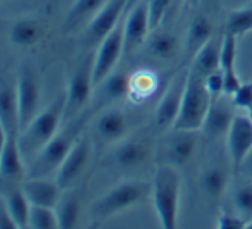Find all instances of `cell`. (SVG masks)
<instances>
[{
    "mask_svg": "<svg viewBox=\"0 0 252 229\" xmlns=\"http://www.w3.org/2000/svg\"><path fill=\"white\" fill-rule=\"evenodd\" d=\"M149 155V146L142 140H128L123 142L114 152V162L119 167L130 169V167L142 166Z\"/></svg>",
    "mask_w": 252,
    "mask_h": 229,
    "instance_id": "22",
    "label": "cell"
},
{
    "mask_svg": "<svg viewBox=\"0 0 252 229\" xmlns=\"http://www.w3.org/2000/svg\"><path fill=\"white\" fill-rule=\"evenodd\" d=\"M88 159H90V142L87 138H83V136H80L76 140V143H74V146L71 148V152L67 153L63 166L56 172V181L63 190H67V188H71L76 183V179L81 176V172L87 167Z\"/></svg>",
    "mask_w": 252,
    "mask_h": 229,
    "instance_id": "13",
    "label": "cell"
},
{
    "mask_svg": "<svg viewBox=\"0 0 252 229\" xmlns=\"http://www.w3.org/2000/svg\"><path fill=\"white\" fill-rule=\"evenodd\" d=\"M211 107V95L206 86V78L189 67L185 83V93L180 114L175 121V129L187 131H199L202 129L206 115Z\"/></svg>",
    "mask_w": 252,
    "mask_h": 229,
    "instance_id": "4",
    "label": "cell"
},
{
    "mask_svg": "<svg viewBox=\"0 0 252 229\" xmlns=\"http://www.w3.org/2000/svg\"><path fill=\"white\" fill-rule=\"evenodd\" d=\"M251 5H252V2H251Z\"/></svg>",
    "mask_w": 252,
    "mask_h": 229,
    "instance_id": "45",
    "label": "cell"
},
{
    "mask_svg": "<svg viewBox=\"0 0 252 229\" xmlns=\"http://www.w3.org/2000/svg\"><path fill=\"white\" fill-rule=\"evenodd\" d=\"M233 205H235V210H237L245 221H251L252 219V183L251 181L240 183L233 190Z\"/></svg>",
    "mask_w": 252,
    "mask_h": 229,
    "instance_id": "32",
    "label": "cell"
},
{
    "mask_svg": "<svg viewBox=\"0 0 252 229\" xmlns=\"http://www.w3.org/2000/svg\"><path fill=\"white\" fill-rule=\"evenodd\" d=\"M30 228L33 229H59L56 208L32 205L30 208Z\"/></svg>",
    "mask_w": 252,
    "mask_h": 229,
    "instance_id": "31",
    "label": "cell"
},
{
    "mask_svg": "<svg viewBox=\"0 0 252 229\" xmlns=\"http://www.w3.org/2000/svg\"><path fill=\"white\" fill-rule=\"evenodd\" d=\"M149 31H151V23H149L147 0H140V2L131 5V7L128 9V12H126L123 54H125V56L133 54L135 50L145 42Z\"/></svg>",
    "mask_w": 252,
    "mask_h": 229,
    "instance_id": "11",
    "label": "cell"
},
{
    "mask_svg": "<svg viewBox=\"0 0 252 229\" xmlns=\"http://www.w3.org/2000/svg\"><path fill=\"white\" fill-rule=\"evenodd\" d=\"M94 56H87L74 73L69 78L66 91V109H64V121H71L81 109L87 105L88 98L92 95V86L95 85L94 81Z\"/></svg>",
    "mask_w": 252,
    "mask_h": 229,
    "instance_id": "6",
    "label": "cell"
},
{
    "mask_svg": "<svg viewBox=\"0 0 252 229\" xmlns=\"http://www.w3.org/2000/svg\"><path fill=\"white\" fill-rule=\"evenodd\" d=\"M154 85H156V78L151 73H142L137 76V80H131V90L130 95L133 91H137L140 97L145 98V95H149L151 91H154Z\"/></svg>",
    "mask_w": 252,
    "mask_h": 229,
    "instance_id": "36",
    "label": "cell"
},
{
    "mask_svg": "<svg viewBox=\"0 0 252 229\" xmlns=\"http://www.w3.org/2000/svg\"><path fill=\"white\" fill-rule=\"evenodd\" d=\"M195 148H197L195 131L173 128V133L166 138L164 148H162L164 164H171V166L176 167L183 166V164L190 160V157L193 155Z\"/></svg>",
    "mask_w": 252,
    "mask_h": 229,
    "instance_id": "16",
    "label": "cell"
},
{
    "mask_svg": "<svg viewBox=\"0 0 252 229\" xmlns=\"http://www.w3.org/2000/svg\"><path fill=\"white\" fill-rule=\"evenodd\" d=\"M235 107L237 105L233 104V98L228 97V95H221L220 98L211 102L209 112H207L202 126L204 135L211 140H216L221 135H226L231 122H233Z\"/></svg>",
    "mask_w": 252,
    "mask_h": 229,
    "instance_id": "15",
    "label": "cell"
},
{
    "mask_svg": "<svg viewBox=\"0 0 252 229\" xmlns=\"http://www.w3.org/2000/svg\"><path fill=\"white\" fill-rule=\"evenodd\" d=\"M0 228L2 229H18L14 217L11 215V212L5 208V205L2 203V212H0Z\"/></svg>",
    "mask_w": 252,
    "mask_h": 229,
    "instance_id": "40",
    "label": "cell"
},
{
    "mask_svg": "<svg viewBox=\"0 0 252 229\" xmlns=\"http://www.w3.org/2000/svg\"><path fill=\"white\" fill-rule=\"evenodd\" d=\"M149 52L156 59H173L178 52V40L171 33H158L152 36L151 43H149Z\"/></svg>",
    "mask_w": 252,
    "mask_h": 229,
    "instance_id": "30",
    "label": "cell"
},
{
    "mask_svg": "<svg viewBox=\"0 0 252 229\" xmlns=\"http://www.w3.org/2000/svg\"><path fill=\"white\" fill-rule=\"evenodd\" d=\"M107 0H74L73 7L67 14V26H78L88 18H94Z\"/></svg>",
    "mask_w": 252,
    "mask_h": 229,
    "instance_id": "27",
    "label": "cell"
},
{
    "mask_svg": "<svg viewBox=\"0 0 252 229\" xmlns=\"http://www.w3.org/2000/svg\"><path fill=\"white\" fill-rule=\"evenodd\" d=\"M245 229H252V219H251V221H247V226H245Z\"/></svg>",
    "mask_w": 252,
    "mask_h": 229,
    "instance_id": "43",
    "label": "cell"
},
{
    "mask_svg": "<svg viewBox=\"0 0 252 229\" xmlns=\"http://www.w3.org/2000/svg\"><path fill=\"white\" fill-rule=\"evenodd\" d=\"M180 191H182V177L176 166L161 164L152 177L151 193L156 214L164 229H175L178 226Z\"/></svg>",
    "mask_w": 252,
    "mask_h": 229,
    "instance_id": "1",
    "label": "cell"
},
{
    "mask_svg": "<svg viewBox=\"0 0 252 229\" xmlns=\"http://www.w3.org/2000/svg\"><path fill=\"white\" fill-rule=\"evenodd\" d=\"M238 172L244 174V176L247 177V179H252V150L247 153V155H245V159L242 160Z\"/></svg>",
    "mask_w": 252,
    "mask_h": 229,
    "instance_id": "41",
    "label": "cell"
},
{
    "mask_svg": "<svg viewBox=\"0 0 252 229\" xmlns=\"http://www.w3.org/2000/svg\"><path fill=\"white\" fill-rule=\"evenodd\" d=\"M206 86L207 91L211 95V102L220 98L221 95H224V78H223V71L218 69L214 73L207 74L206 76Z\"/></svg>",
    "mask_w": 252,
    "mask_h": 229,
    "instance_id": "35",
    "label": "cell"
},
{
    "mask_svg": "<svg viewBox=\"0 0 252 229\" xmlns=\"http://www.w3.org/2000/svg\"><path fill=\"white\" fill-rule=\"evenodd\" d=\"M151 190L152 183L138 179L125 181V183H119L118 186L111 188L107 193H104L90 205V219L94 226H100L112 215L128 210L135 203H138L145 195L151 193Z\"/></svg>",
    "mask_w": 252,
    "mask_h": 229,
    "instance_id": "3",
    "label": "cell"
},
{
    "mask_svg": "<svg viewBox=\"0 0 252 229\" xmlns=\"http://www.w3.org/2000/svg\"><path fill=\"white\" fill-rule=\"evenodd\" d=\"M19 146V133H2V153H0V176L5 184H19L26 179L28 171L23 162Z\"/></svg>",
    "mask_w": 252,
    "mask_h": 229,
    "instance_id": "9",
    "label": "cell"
},
{
    "mask_svg": "<svg viewBox=\"0 0 252 229\" xmlns=\"http://www.w3.org/2000/svg\"><path fill=\"white\" fill-rule=\"evenodd\" d=\"M224 31L233 33L235 36H244L245 33L252 31V5H245L242 9H235L228 14Z\"/></svg>",
    "mask_w": 252,
    "mask_h": 229,
    "instance_id": "28",
    "label": "cell"
},
{
    "mask_svg": "<svg viewBox=\"0 0 252 229\" xmlns=\"http://www.w3.org/2000/svg\"><path fill=\"white\" fill-rule=\"evenodd\" d=\"M100 95L105 102H116L128 97L131 90V80L125 73H111L102 81Z\"/></svg>",
    "mask_w": 252,
    "mask_h": 229,
    "instance_id": "25",
    "label": "cell"
},
{
    "mask_svg": "<svg viewBox=\"0 0 252 229\" xmlns=\"http://www.w3.org/2000/svg\"><path fill=\"white\" fill-rule=\"evenodd\" d=\"M226 146L235 172L240 169L242 160L252 150V121L247 114H235L226 133Z\"/></svg>",
    "mask_w": 252,
    "mask_h": 229,
    "instance_id": "12",
    "label": "cell"
},
{
    "mask_svg": "<svg viewBox=\"0 0 252 229\" xmlns=\"http://www.w3.org/2000/svg\"><path fill=\"white\" fill-rule=\"evenodd\" d=\"M64 109L66 95H61L45 111H40L38 115L19 133V146L25 159H35L43 146L57 135L59 124L64 121Z\"/></svg>",
    "mask_w": 252,
    "mask_h": 229,
    "instance_id": "2",
    "label": "cell"
},
{
    "mask_svg": "<svg viewBox=\"0 0 252 229\" xmlns=\"http://www.w3.org/2000/svg\"><path fill=\"white\" fill-rule=\"evenodd\" d=\"M237 40L233 33L224 31L221 43V71H237Z\"/></svg>",
    "mask_w": 252,
    "mask_h": 229,
    "instance_id": "33",
    "label": "cell"
},
{
    "mask_svg": "<svg viewBox=\"0 0 252 229\" xmlns=\"http://www.w3.org/2000/svg\"><path fill=\"white\" fill-rule=\"evenodd\" d=\"M233 104L237 105V109H244L247 111L252 105V81L249 83H242V86L237 90V93L233 95Z\"/></svg>",
    "mask_w": 252,
    "mask_h": 229,
    "instance_id": "38",
    "label": "cell"
},
{
    "mask_svg": "<svg viewBox=\"0 0 252 229\" xmlns=\"http://www.w3.org/2000/svg\"><path fill=\"white\" fill-rule=\"evenodd\" d=\"M42 36V28L35 19H19L11 28V42L18 47H32Z\"/></svg>",
    "mask_w": 252,
    "mask_h": 229,
    "instance_id": "26",
    "label": "cell"
},
{
    "mask_svg": "<svg viewBox=\"0 0 252 229\" xmlns=\"http://www.w3.org/2000/svg\"><path fill=\"white\" fill-rule=\"evenodd\" d=\"M2 203L5 205L11 215L14 217L18 229H26L30 228V208L32 203L26 198L25 191L19 184H5L4 183V197H2Z\"/></svg>",
    "mask_w": 252,
    "mask_h": 229,
    "instance_id": "21",
    "label": "cell"
},
{
    "mask_svg": "<svg viewBox=\"0 0 252 229\" xmlns=\"http://www.w3.org/2000/svg\"><path fill=\"white\" fill-rule=\"evenodd\" d=\"M21 188L30 203L40 205V207L56 208L57 201L63 195L61 193L63 188L59 186V183L49 179V177H26L21 183Z\"/></svg>",
    "mask_w": 252,
    "mask_h": 229,
    "instance_id": "18",
    "label": "cell"
},
{
    "mask_svg": "<svg viewBox=\"0 0 252 229\" xmlns=\"http://www.w3.org/2000/svg\"><path fill=\"white\" fill-rule=\"evenodd\" d=\"M126 126H128V122H126V117L121 111L107 109L97 117V121L94 124V131L95 136L102 143H112L125 136Z\"/></svg>",
    "mask_w": 252,
    "mask_h": 229,
    "instance_id": "20",
    "label": "cell"
},
{
    "mask_svg": "<svg viewBox=\"0 0 252 229\" xmlns=\"http://www.w3.org/2000/svg\"><path fill=\"white\" fill-rule=\"evenodd\" d=\"M173 0H147L149 7V23H151V29H156L164 19L166 12H168L169 5Z\"/></svg>",
    "mask_w": 252,
    "mask_h": 229,
    "instance_id": "34",
    "label": "cell"
},
{
    "mask_svg": "<svg viewBox=\"0 0 252 229\" xmlns=\"http://www.w3.org/2000/svg\"><path fill=\"white\" fill-rule=\"evenodd\" d=\"M40 97H42V88H40L38 76L33 73L32 67H23L18 76L19 126H21V131L38 115Z\"/></svg>",
    "mask_w": 252,
    "mask_h": 229,
    "instance_id": "8",
    "label": "cell"
},
{
    "mask_svg": "<svg viewBox=\"0 0 252 229\" xmlns=\"http://www.w3.org/2000/svg\"><path fill=\"white\" fill-rule=\"evenodd\" d=\"M223 78H224V95L233 97L238 88L242 86L240 76H238L237 71H223Z\"/></svg>",
    "mask_w": 252,
    "mask_h": 229,
    "instance_id": "39",
    "label": "cell"
},
{
    "mask_svg": "<svg viewBox=\"0 0 252 229\" xmlns=\"http://www.w3.org/2000/svg\"><path fill=\"white\" fill-rule=\"evenodd\" d=\"M216 226L220 229H245V226H247V221H245L244 217H242L240 214H235V212H221L220 215H218V222Z\"/></svg>",
    "mask_w": 252,
    "mask_h": 229,
    "instance_id": "37",
    "label": "cell"
},
{
    "mask_svg": "<svg viewBox=\"0 0 252 229\" xmlns=\"http://www.w3.org/2000/svg\"><path fill=\"white\" fill-rule=\"evenodd\" d=\"M245 112H247V115H249V117H251V121H252V105H251V107H249Z\"/></svg>",
    "mask_w": 252,
    "mask_h": 229,
    "instance_id": "42",
    "label": "cell"
},
{
    "mask_svg": "<svg viewBox=\"0 0 252 229\" xmlns=\"http://www.w3.org/2000/svg\"><path fill=\"white\" fill-rule=\"evenodd\" d=\"M187 73H189V69L182 76H176L168 86L166 93L162 95V98L159 100L158 111H156V122L161 129L175 126V121L180 114V109H182L183 93H185Z\"/></svg>",
    "mask_w": 252,
    "mask_h": 229,
    "instance_id": "14",
    "label": "cell"
},
{
    "mask_svg": "<svg viewBox=\"0 0 252 229\" xmlns=\"http://www.w3.org/2000/svg\"><path fill=\"white\" fill-rule=\"evenodd\" d=\"M80 197L74 191L63 193L56 205V215L59 221V229H73L80 221Z\"/></svg>",
    "mask_w": 252,
    "mask_h": 229,
    "instance_id": "24",
    "label": "cell"
},
{
    "mask_svg": "<svg viewBox=\"0 0 252 229\" xmlns=\"http://www.w3.org/2000/svg\"><path fill=\"white\" fill-rule=\"evenodd\" d=\"M0 129L2 133H19L18 80H4L0 88Z\"/></svg>",
    "mask_w": 252,
    "mask_h": 229,
    "instance_id": "17",
    "label": "cell"
},
{
    "mask_svg": "<svg viewBox=\"0 0 252 229\" xmlns=\"http://www.w3.org/2000/svg\"><path fill=\"white\" fill-rule=\"evenodd\" d=\"M223 36H224V29L223 33L213 35L200 47L199 52L192 59V66H190L195 73L202 74L206 78L207 74L221 69V43H223Z\"/></svg>",
    "mask_w": 252,
    "mask_h": 229,
    "instance_id": "19",
    "label": "cell"
},
{
    "mask_svg": "<svg viewBox=\"0 0 252 229\" xmlns=\"http://www.w3.org/2000/svg\"><path fill=\"white\" fill-rule=\"evenodd\" d=\"M78 131H80V124H73L63 133H57L30 164L26 177H49L50 174L57 172L76 140L80 138Z\"/></svg>",
    "mask_w": 252,
    "mask_h": 229,
    "instance_id": "5",
    "label": "cell"
},
{
    "mask_svg": "<svg viewBox=\"0 0 252 229\" xmlns=\"http://www.w3.org/2000/svg\"><path fill=\"white\" fill-rule=\"evenodd\" d=\"M228 183V176L223 169L220 167H209L207 171H204L202 177H200V186L202 191L209 198H218L223 195L224 188Z\"/></svg>",
    "mask_w": 252,
    "mask_h": 229,
    "instance_id": "29",
    "label": "cell"
},
{
    "mask_svg": "<svg viewBox=\"0 0 252 229\" xmlns=\"http://www.w3.org/2000/svg\"><path fill=\"white\" fill-rule=\"evenodd\" d=\"M214 35L213 23L204 16H197L189 26V33H187V42H185V56L187 59H193L199 49Z\"/></svg>",
    "mask_w": 252,
    "mask_h": 229,
    "instance_id": "23",
    "label": "cell"
},
{
    "mask_svg": "<svg viewBox=\"0 0 252 229\" xmlns=\"http://www.w3.org/2000/svg\"><path fill=\"white\" fill-rule=\"evenodd\" d=\"M128 12V11H126ZM126 12L118 21V25L109 31V35L100 42L98 52L94 60V81L95 85L102 83L109 74L112 73L116 62L119 60L123 54V45H125V23Z\"/></svg>",
    "mask_w": 252,
    "mask_h": 229,
    "instance_id": "7",
    "label": "cell"
},
{
    "mask_svg": "<svg viewBox=\"0 0 252 229\" xmlns=\"http://www.w3.org/2000/svg\"><path fill=\"white\" fill-rule=\"evenodd\" d=\"M131 5H133V0H107L104 7L92 18L88 25L87 33H85L87 43L90 45L100 43Z\"/></svg>",
    "mask_w": 252,
    "mask_h": 229,
    "instance_id": "10",
    "label": "cell"
},
{
    "mask_svg": "<svg viewBox=\"0 0 252 229\" xmlns=\"http://www.w3.org/2000/svg\"><path fill=\"white\" fill-rule=\"evenodd\" d=\"M187 2H189L190 5H193V4H195V2H197V0H187Z\"/></svg>",
    "mask_w": 252,
    "mask_h": 229,
    "instance_id": "44",
    "label": "cell"
}]
</instances>
